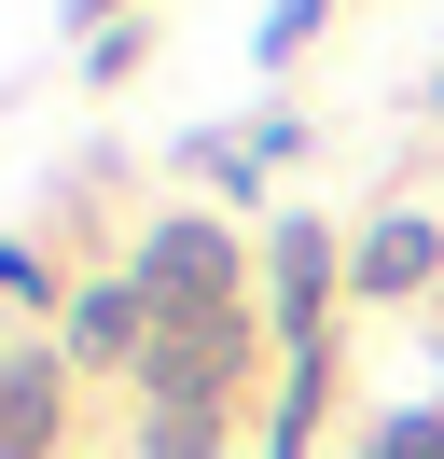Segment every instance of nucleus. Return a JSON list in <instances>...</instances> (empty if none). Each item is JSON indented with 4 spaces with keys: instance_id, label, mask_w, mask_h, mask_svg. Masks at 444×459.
<instances>
[{
    "instance_id": "423d86ee",
    "label": "nucleus",
    "mask_w": 444,
    "mask_h": 459,
    "mask_svg": "<svg viewBox=\"0 0 444 459\" xmlns=\"http://www.w3.org/2000/svg\"><path fill=\"white\" fill-rule=\"evenodd\" d=\"M278 292H292V334H305V320H320V223L278 237Z\"/></svg>"
},
{
    "instance_id": "7ed1b4c3",
    "label": "nucleus",
    "mask_w": 444,
    "mask_h": 459,
    "mask_svg": "<svg viewBox=\"0 0 444 459\" xmlns=\"http://www.w3.org/2000/svg\"><path fill=\"white\" fill-rule=\"evenodd\" d=\"M42 446H56V376L0 362V459H42Z\"/></svg>"
},
{
    "instance_id": "20e7f679",
    "label": "nucleus",
    "mask_w": 444,
    "mask_h": 459,
    "mask_svg": "<svg viewBox=\"0 0 444 459\" xmlns=\"http://www.w3.org/2000/svg\"><path fill=\"white\" fill-rule=\"evenodd\" d=\"M431 264H444V237L416 223V209H403V223H375V237H361V292H416Z\"/></svg>"
},
{
    "instance_id": "0eeeda50",
    "label": "nucleus",
    "mask_w": 444,
    "mask_h": 459,
    "mask_svg": "<svg viewBox=\"0 0 444 459\" xmlns=\"http://www.w3.org/2000/svg\"><path fill=\"white\" fill-rule=\"evenodd\" d=\"M375 459H444V418H403V431H388Z\"/></svg>"
},
{
    "instance_id": "f03ea898",
    "label": "nucleus",
    "mask_w": 444,
    "mask_h": 459,
    "mask_svg": "<svg viewBox=\"0 0 444 459\" xmlns=\"http://www.w3.org/2000/svg\"><path fill=\"white\" fill-rule=\"evenodd\" d=\"M139 292H153V307H222V292H236V251H222V223H166L153 251H139Z\"/></svg>"
},
{
    "instance_id": "f257e3e1",
    "label": "nucleus",
    "mask_w": 444,
    "mask_h": 459,
    "mask_svg": "<svg viewBox=\"0 0 444 459\" xmlns=\"http://www.w3.org/2000/svg\"><path fill=\"white\" fill-rule=\"evenodd\" d=\"M222 376H236V307H166V320H153V348H139L153 418H194Z\"/></svg>"
},
{
    "instance_id": "39448f33",
    "label": "nucleus",
    "mask_w": 444,
    "mask_h": 459,
    "mask_svg": "<svg viewBox=\"0 0 444 459\" xmlns=\"http://www.w3.org/2000/svg\"><path fill=\"white\" fill-rule=\"evenodd\" d=\"M320 403H333V362L305 348V362H292V403H278V446H264V459H305V418H320Z\"/></svg>"
},
{
    "instance_id": "6e6552de",
    "label": "nucleus",
    "mask_w": 444,
    "mask_h": 459,
    "mask_svg": "<svg viewBox=\"0 0 444 459\" xmlns=\"http://www.w3.org/2000/svg\"><path fill=\"white\" fill-rule=\"evenodd\" d=\"M28 279H42V264H28V251H14V237H0V292H28Z\"/></svg>"
}]
</instances>
